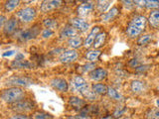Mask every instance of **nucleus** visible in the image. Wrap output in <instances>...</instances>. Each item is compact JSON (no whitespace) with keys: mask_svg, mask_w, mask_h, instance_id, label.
I'll return each mask as SVG.
<instances>
[{"mask_svg":"<svg viewBox=\"0 0 159 119\" xmlns=\"http://www.w3.org/2000/svg\"><path fill=\"white\" fill-rule=\"evenodd\" d=\"M108 76V73L107 68H96L89 73V77L93 82H102L103 79H106Z\"/></svg>","mask_w":159,"mask_h":119,"instance_id":"obj_14","label":"nucleus"},{"mask_svg":"<svg viewBox=\"0 0 159 119\" xmlns=\"http://www.w3.org/2000/svg\"><path fill=\"white\" fill-rule=\"evenodd\" d=\"M70 88H71L72 91H74V92H79L83 98L92 89L91 86H89V82L81 76V74H77V76H75L71 79Z\"/></svg>","mask_w":159,"mask_h":119,"instance_id":"obj_5","label":"nucleus"},{"mask_svg":"<svg viewBox=\"0 0 159 119\" xmlns=\"http://www.w3.org/2000/svg\"><path fill=\"white\" fill-rule=\"evenodd\" d=\"M154 39V34L152 33H146V34H142L137 38V45L139 46H146V45L150 44Z\"/></svg>","mask_w":159,"mask_h":119,"instance_id":"obj_29","label":"nucleus"},{"mask_svg":"<svg viewBox=\"0 0 159 119\" xmlns=\"http://www.w3.org/2000/svg\"><path fill=\"white\" fill-rule=\"evenodd\" d=\"M67 45L70 49L78 50L80 48L84 47V38L80 36V35L76 37H73L71 39L67 40Z\"/></svg>","mask_w":159,"mask_h":119,"instance_id":"obj_21","label":"nucleus"},{"mask_svg":"<svg viewBox=\"0 0 159 119\" xmlns=\"http://www.w3.org/2000/svg\"><path fill=\"white\" fill-rule=\"evenodd\" d=\"M124 119H129V118H124Z\"/></svg>","mask_w":159,"mask_h":119,"instance_id":"obj_49","label":"nucleus"},{"mask_svg":"<svg viewBox=\"0 0 159 119\" xmlns=\"http://www.w3.org/2000/svg\"><path fill=\"white\" fill-rule=\"evenodd\" d=\"M125 33H126V36L129 39H135V38H138L140 35H142L143 31L136 27L132 26L130 24H128L125 29Z\"/></svg>","mask_w":159,"mask_h":119,"instance_id":"obj_27","label":"nucleus"},{"mask_svg":"<svg viewBox=\"0 0 159 119\" xmlns=\"http://www.w3.org/2000/svg\"><path fill=\"white\" fill-rule=\"evenodd\" d=\"M99 119H112V116H111V115H107V116H103V117H101Z\"/></svg>","mask_w":159,"mask_h":119,"instance_id":"obj_47","label":"nucleus"},{"mask_svg":"<svg viewBox=\"0 0 159 119\" xmlns=\"http://www.w3.org/2000/svg\"><path fill=\"white\" fill-rule=\"evenodd\" d=\"M7 18L4 16V15H0V29H3L4 24L6 22Z\"/></svg>","mask_w":159,"mask_h":119,"instance_id":"obj_45","label":"nucleus"},{"mask_svg":"<svg viewBox=\"0 0 159 119\" xmlns=\"http://www.w3.org/2000/svg\"><path fill=\"white\" fill-rule=\"evenodd\" d=\"M158 89H159V87H158Z\"/></svg>","mask_w":159,"mask_h":119,"instance_id":"obj_50","label":"nucleus"},{"mask_svg":"<svg viewBox=\"0 0 159 119\" xmlns=\"http://www.w3.org/2000/svg\"><path fill=\"white\" fill-rule=\"evenodd\" d=\"M107 37V35L106 32H99L96 36V39H94L93 44V48L96 50L101 49L104 45V43H106Z\"/></svg>","mask_w":159,"mask_h":119,"instance_id":"obj_25","label":"nucleus"},{"mask_svg":"<svg viewBox=\"0 0 159 119\" xmlns=\"http://www.w3.org/2000/svg\"><path fill=\"white\" fill-rule=\"evenodd\" d=\"M127 64L132 68H136L137 67L140 66V62H139L138 59H131L130 61L127 63Z\"/></svg>","mask_w":159,"mask_h":119,"instance_id":"obj_39","label":"nucleus"},{"mask_svg":"<svg viewBox=\"0 0 159 119\" xmlns=\"http://www.w3.org/2000/svg\"><path fill=\"white\" fill-rule=\"evenodd\" d=\"M116 73L117 74L118 77H128V73H126L125 71H123V69H121L120 68H116Z\"/></svg>","mask_w":159,"mask_h":119,"instance_id":"obj_42","label":"nucleus"},{"mask_svg":"<svg viewBox=\"0 0 159 119\" xmlns=\"http://www.w3.org/2000/svg\"><path fill=\"white\" fill-rule=\"evenodd\" d=\"M19 28V21L18 19L15 16H11L6 20V22L4 24L3 27V33L7 36L10 35H13L18 31Z\"/></svg>","mask_w":159,"mask_h":119,"instance_id":"obj_12","label":"nucleus"},{"mask_svg":"<svg viewBox=\"0 0 159 119\" xmlns=\"http://www.w3.org/2000/svg\"><path fill=\"white\" fill-rule=\"evenodd\" d=\"M94 3L91 1H84L80 5H78V7L76 9V14L77 17L80 18H86L89 15H91L93 10H94Z\"/></svg>","mask_w":159,"mask_h":119,"instance_id":"obj_8","label":"nucleus"},{"mask_svg":"<svg viewBox=\"0 0 159 119\" xmlns=\"http://www.w3.org/2000/svg\"><path fill=\"white\" fill-rule=\"evenodd\" d=\"M101 32V27L99 26H94L91 29L87 35V37L84 39V47L86 49H89L93 47V44L94 39H96V36Z\"/></svg>","mask_w":159,"mask_h":119,"instance_id":"obj_15","label":"nucleus"},{"mask_svg":"<svg viewBox=\"0 0 159 119\" xmlns=\"http://www.w3.org/2000/svg\"><path fill=\"white\" fill-rule=\"evenodd\" d=\"M63 5V1L60 0H45L40 4V10L44 14L50 13L52 11H55L56 9L60 8Z\"/></svg>","mask_w":159,"mask_h":119,"instance_id":"obj_11","label":"nucleus"},{"mask_svg":"<svg viewBox=\"0 0 159 119\" xmlns=\"http://www.w3.org/2000/svg\"><path fill=\"white\" fill-rule=\"evenodd\" d=\"M50 86L61 93H66L70 89V83L66 78L63 77H54L50 81Z\"/></svg>","mask_w":159,"mask_h":119,"instance_id":"obj_9","label":"nucleus"},{"mask_svg":"<svg viewBox=\"0 0 159 119\" xmlns=\"http://www.w3.org/2000/svg\"><path fill=\"white\" fill-rule=\"evenodd\" d=\"M146 119H159V108L149 109L146 112Z\"/></svg>","mask_w":159,"mask_h":119,"instance_id":"obj_35","label":"nucleus"},{"mask_svg":"<svg viewBox=\"0 0 159 119\" xmlns=\"http://www.w3.org/2000/svg\"><path fill=\"white\" fill-rule=\"evenodd\" d=\"M68 24H70L72 27H74L79 33L87 32L88 30L89 29V27H91V25H89V23H88L86 21V19L80 18V17H77V16L70 18Z\"/></svg>","mask_w":159,"mask_h":119,"instance_id":"obj_10","label":"nucleus"},{"mask_svg":"<svg viewBox=\"0 0 159 119\" xmlns=\"http://www.w3.org/2000/svg\"><path fill=\"white\" fill-rule=\"evenodd\" d=\"M7 119H32L31 116L28 114H22V113H13L12 115L7 117Z\"/></svg>","mask_w":159,"mask_h":119,"instance_id":"obj_38","label":"nucleus"},{"mask_svg":"<svg viewBox=\"0 0 159 119\" xmlns=\"http://www.w3.org/2000/svg\"><path fill=\"white\" fill-rule=\"evenodd\" d=\"M14 60H15V61H23V60H25L24 54H22V53H16Z\"/></svg>","mask_w":159,"mask_h":119,"instance_id":"obj_44","label":"nucleus"},{"mask_svg":"<svg viewBox=\"0 0 159 119\" xmlns=\"http://www.w3.org/2000/svg\"><path fill=\"white\" fill-rule=\"evenodd\" d=\"M68 119H93L91 115H83V114H77L75 116H69Z\"/></svg>","mask_w":159,"mask_h":119,"instance_id":"obj_40","label":"nucleus"},{"mask_svg":"<svg viewBox=\"0 0 159 119\" xmlns=\"http://www.w3.org/2000/svg\"><path fill=\"white\" fill-rule=\"evenodd\" d=\"M27 97V92L22 87H6L0 90V101L10 104Z\"/></svg>","mask_w":159,"mask_h":119,"instance_id":"obj_1","label":"nucleus"},{"mask_svg":"<svg viewBox=\"0 0 159 119\" xmlns=\"http://www.w3.org/2000/svg\"><path fill=\"white\" fill-rule=\"evenodd\" d=\"M111 1H97L94 3V7H96L97 11L99 14H103L107 12L108 7L111 6Z\"/></svg>","mask_w":159,"mask_h":119,"instance_id":"obj_31","label":"nucleus"},{"mask_svg":"<svg viewBox=\"0 0 159 119\" xmlns=\"http://www.w3.org/2000/svg\"><path fill=\"white\" fill-rule=\"evenodd\" d=\"M126 111V107L125 106H121V105H118L116 106V108H114V110L112 112V118L114 119H118L120 118L124 115V113H125Z\"/></svg>","mask_w":159,"mask_h":119,"instance_id":"obj_33","label":"nucleus"},{"mask_svg":"<svg viewBox=\"0 0 159 119\" xmlns=\"http://www.w3.org/2000/svg\"><path fill=\"white\" fill-rule=\"evenodd\" d=\"M107 96L111 99V100H114V101H117V102H120L122 99H123V96L121 95L120 93H119L116 88L114 87H111V86H108L107 88Z\"/></svg>","mask_w":159,"mask_h":119,"instance_id":"obj_30","label":"nucleus"},{"mask_svg":"<svg viewBox=\"0 0 159 119\" xmlns=\"http://www.w3.org/2000/svg\"><path fill=\"white\" fill-rule=\"evenodd\" d=\"M16 54V51H14V50H10V51H7V52H4L2 54V57L4 58H7V57H11L13 55Z\"/></svg>","mask_w":159,"mask_h":119,"instance_id":"obj_43","label":"nucleus"},{"mask_svg":"<svg viewBox=\"0 0 159 119\" xmlns=\"http://www.w3.org/2000/svg\"><path fill=\"white\" fill-rule=\"evenodd\" d=\"M80 33L74 27H72L70 24L65 25L63 28H61L59 32V38L61 40H69L73 37L79 36Z\"/></svg>","mask_w":159,"mask_h":119,"instance_id":"obj_13","label":"nucleus"},{"mask_svg":"<svg viewBox=\"0 0 159 119\" xmlns=\"http://www.w3.org/2000/svg\"><path fill=\"white\" fill-rule=\"evenodd\" d=\"M147 22L154 29H159V9H154L149 12Z\"/></svg>","mask_w":159,"mask_h":119,"instance_id":"obj_20","label":"nucleus"},{"mask_svg":"<svg viewBox=\"0 0 159 119\" xmlns=\"http://www.w3.org/2000/svg\"><path fill=\"white\" fill-rule=\"evenodd\" d=\"M156 105H157V107L159 108V98H157V100H156Z\"/></svg>","mask_w":159,"mask_h":119,"instance_id":"obj_48","label":"nucleus"},{"mask_svg":"<svg viewBox=\"0 0 159 119\" xmlns=\"http://www.w3.org/2000/svg\"><path fill=\"white\" fill-rule=\"evenodd\" d=\"M41 31H42L41 24L36 23L27 29L18 30V31L15 33V36H16L17 40L20 42H27V41H30V40L37 38L39 35L41 34Z\"/></svg>","mask_w":159,"mask_h":119,"instance_id":"obj_3","label":"nucleus"},{"mask_svg":"<svg viewBox=\"0 0 159 119\" xmlns=\"http://www.w3.org/2000/svg\"><path fill=\"white\" fill-rule=\"evenodd\" d=\"M92 90L97 95H106L107 93L108 86L104 83H93L91 86Z\"/></svg>","mask_w":159,"mask_h":119,"instance_id":"obj_26","label":"nucleus"},{"mask_svg":"<svg viewBox=\"0 0 159 119\" xmlns=\"http://www.w3.org/2000/svg\"><path fill=\"white\" fill-rule=\"evenodd\" d=\"M145 8L147 9H159V1L158 0H145Z\"/></svg>","mask_w":159,"mask_h":119,"instance_id":"obj_36","label":"nucleus"},{"mask_svg":"<svg viewBox=\"0 0 159 119\" xmlns=\"http://www.w3.org/2000/svg\"><path fill=\"white\" fill-rule=\"evenodd\" d=\"M10 110L14 113H22V114H29L33 113L36 109V102L32 98L25 97L22 100H19L15 103L10 104Z\"/></svg>","mask_w":159,"mask_h":119,"instance_id":"obj_2","label":"nucleus"},{"mask_svg":"<svg viewBox=\"0 0 159 119\" xmlns=\"http://www.w3.org/2000/svg\"><path fill=\"white\" fill-rule=\"evenodd\" d=\"M40 35H41V37L43 39H50L55 35V31H53L51 29H48V28H44V29H42L41 34Z\"/></svg>","mask_w":159,"mask_h":119,"instance_id":"obj_37","label":"nucleus"},{"mask_svg":"<svg viewBox=\"0 0 159 119\" xmlns=\"http://www.w3.org/2000/svg\"><path fill=\"white\" fill-rule=\"evenodd\" d=\"M149 68H150V66H149V64H143V66H142V64H140V66L137 67L135 68V72L136 73H144V72L148 71Z\"/></svg>","mask_w":159,"mask_h":119,"instance_id":"obj_41","label":"nucleus"},{"mask_svg":"<svg viewBox=\"0 0 159 119\" xmlns=\"http://www.w3.org/2000/svg\"><path fill=\"white\" fill-rule=\"evenodd\" d=\"M119 14V9L116 6H113L111 9H109L107 12L103 13L101 15V19L104 22H108V21H111L114 18H116L117 15Z\"/></svg>","mask_w":159,"mask_h":119,"instance_id":"obj_23","label":"nucleus"},{"mask_svg":"<svg viewBox=\"0 0 159 119\" xmlns=\"http://www.w3.org/2000/svg\"><path fill=\"white\" fill-rule=\"evenodd\" d=\"M31 117L32 119H53L52 114L45 112L43 110H35L32 113Z\"/></svg>","mask_w":159,"mask_h":119,"instance_id":"obj_32","label":"nucleus"},{"mask_svg":"<svg viewBox=\"0 0 159 119\" xmlns=\"http://www.w3.org/2000/svg\"><path fill=\"white\" fill-rule=\"evenodd\" d=\"M81 68H82V72H81V76H82V73H89L97 68V66H96V63H89L88 62L87 64H84V66H82Z\"/></svg>","mask_w":159,"mask_h":119,"instance_id":"obj_34","label":"nucleus"},{"mask_svg":"<svg viewBox=\"0 0 159 119\" xmlns=\"http://www.w3.org/2000/svg\"><path fill=\"white\" fill-rule=\"evenodd\" d=\"M79 58H80V54L77 50L68 49V50H65V51L60 55L58 57V60H59V62L62 64H72L78 61Z\"/></svg>","mask_w":159,"mask_h":119,"instance_id":"obj_7","label":"nucleus"},{"mask_svg":"<svg viewBox=\"0 0 159 119\" xmlns=\"http://www.w3.org/2000/svg\"><path fill=\"white\" fill-rule=\"evenodd\" d=\"M14 16L18 19L19 23L30 24L37 18V9L34 6H25L17 10Z\"/></svg>","mask_w":159,"mask_h":119,"instance_id":"obj_4","label":"nucleus"},{"mask_svg":"<svg viewBox=\"0 0 159 119\" xmlns=\"http://www.w3.org/2000/svg\"><path fill=\"white\" fill-rule=\"evenodd\" d=\"M42 25L44 26V28L51 29V30H53V31L57 30L60 26L58 20L56 18H52V17H46L45 19H43Z\"/></svg>","mask_w":159,"mask_h":119,"instance_id":"obj_28","label":"nucleus"},{"mask_svg":"<svg viewBox=\"0 0 159 119\" xmlns=\"http://www.w3.org/2000/svg\"><path fill=\"white\" fill-rule=\"evenodd\" d=\"M10 67L12 68H34L35 64L32 62L27 61V60H23V61H12L10 64Z\"/></svg>","mask_w":159,"mask_h":119,"instance_id":"obj_22","label":"nucleus"},{"mask_svg":"<svg viewBox=\"0 0 159 119\" xmlns=\"http://www.w3.org/2000/svg\"><path fill=\"white\" fill-rule=\"evenodd\" d=\"M123 5L125 7H127L128 9H131L132 7H134V2L133 1H122Z\"/></svg>","mask_w":159,"mask_h":119,"instance_id":"obj_46","label":"nucleus"},{"mask_svg":"<svg viewBox=\"0 0 159 119\" xmlns=\"http://www.w3.org/2000/svg\"><path fill=\"white\" fill-rule=\"evenodd\" d=\"M20 5H21V1H19V0H8V1L4 2L3 9L6 13H12Z\"/></svg>","mask_w":159,"mask_h":119,"instance_id":"obj_24","label":"nucleus"},{"mask_svg":"<svg viewBox=\"0 0 159 119\" xmlns=\"http://www.w3.org/2000/svg\"><path fill=\"white\" fill-rule=\"evenodd\" d=\"M34 83L32 77L22 74H13L5 81V86L7 87H28Z\"/></svg>","mask_w":159,"mask_h":119,"instance_id":"obj_6","label":"nucleus"},{"mask_svg":"<svg viewBox=\"0 0 159 119\" xmlns=\"http://www.w3.org/2000/svg\"><path fill=\"white\" fill-rule=\"evenodd\" d=\"M101 55H102L101 50H96V49L87 50L86 53H84V58L89 63H96L97 61H98Z\"/></svg>","mask_w":159,"mask_h":119,"instance_id":"obj_19","label":"nucleus"},{"mask_svg":"<svg viewBox=\"0 0 159 119\" xmlns=\"http://www.w3.org/2000/svg\"><path fill=\"white\" fill-rule=\"evenodd\" d=\"M68 103L70 106H72L74 109H76V110H81V109L87 105V100L83 97H80V96H77V95H71L69 97V100H68Z\"/></svg>","mask_w":159,"mask_h":119,"instance_id":"obj_16","label":"nucleus"},{"mask_svg":"<svg viewBox=\"0 0 159 119\" xmlns=\"http://www.w3.org/2000/svg\"><path fill=\"white\" fill-rule=\"evenodd\" d=\"M146 90V82L140 79H133L130 82V91L134 94H142Z\"/></svg>","mask_w":159,"mask_h":119,"instance_id":"obj_17","label":"nucleus"},{"mask_svg":"<svg viewBox=\"0 0 159 119\" xmlns=\"http://www.w3.org/2000/svg\"><path fill=\"white\" fill-rule=\"evenodd\" d=\"M128 24H130L132 26L144 31L147 25V18L144 16V15H135Z\"/></svg>","mask_w":159,"mask_h":119,"instance_id":"obj_18","label":"nucleus"}]
</instances>
